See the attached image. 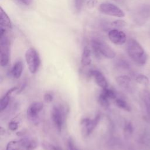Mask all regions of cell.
Masks as SVG:
<instances>
[{"mask_svg":"<svg viewBox=\"0 0 150 150\" xmlns=\"http://www.w3.org/2000/svg\"><path fill=\"white\" fill-rule=\"evenodd\" d=\"M18 88L17 87H13L8 90L5 94L1 98L0 101V110L1 111L5 110L9 105L10 99L11 97L12 94L14 93L17 91Z\"/></svg>","mask_w":150,"mask_h":150,"instance_id":"4fadbf2b","label":"cell"},{"mask_svg":"<svg viewBox=\"0 0 150 150\" xmlns=\"http://www.w3.org/2000/svg\"><path fill=\"white\" fill-rule=\"evenodd\" d=\"M12 25L11 21L6 14L5 11H4L2 7L0 8V29L5 30L12 29Z\"/></svg>","mask_w":150,"mask_h":150,"instance_id":"7c38bea8","label":"cell"},{"mask_svg":"<svg viewBox=\"0 0 150 150\" xmlns=\"http://www.w3.org/2000/svg\"><path fill=\"white\" fill-rule=\"evenodd\" d=\"M84 1V0H75L74 1V8L77 12H79L81 10L83 5Z\"/></svg>","mask_w":150,"mask_h":150,"instance_id":"cb8c5ba5","label":"cell"},{"mask_svg":"<svg viewBox=\"0 0 150 150\" xmlns=\"http://www.w3.org/2000/svg\"><path fill=\"white\" fill-rule=\"evenodd\" d=\"M50 149V150H60V149H59L58 148H57V147H56V146H50V148H49Z\"/></svg>","mask_w":150,"mask_h":150,"instance_id":"f546056e","label":"cell"},{"mask_svg":"<svg viewBox=\"0 0 150 150\" xmlns=\"http://www.w3.org/2000/svg\"><path fill=\"white\" fill-rule=\"evenodd\" d=\"M67 147H68V150H79L71 139H69L68 141Z\"/></svg>","mask_w":150,"mask_h":150,"instance_id":"4316f807","label":"cell"},{"mask_svg":"<svg viewBox=\"0 0 150 150\" xmlns=\"http://www.w3.org/2000/svg\"><path fill=\"white\" fill-rule=\"evenodd\" d=\"M52 120L59 131H60L63 128L64 122V112L63 110L57 106H54L51 111Z\"/></svg>","mask_w":150,"mask_h":150,"instance_id":"52a82bcc","label":"cell"},{"mask_svg":"<svg viewBox=\"0 0 150 150\" xmlns=\"http://www.w3.org/2000/svg\"><path fill=\"white\" fill-rule=\"evenodd\" d=\"M142 97L145 107L146 117L148 120L150 121V94L147 91H144Z\"/></svg>","mask_w":150,"mask_h":150,"instance_id":"e0dca14e","label":"cell"},{"mask_svg":"<svg viewBox=\"0 0 150 150\" xmlns=\"http://www.w3.org/2000/svg\"><path fill=\"white\" fill-rule=\"evenodd\" d=\"M43 108V104L40 102H34L32 103L27 110L28 118L30 120H36Z\"/></svg>","mask_w":150,"mask_h":150,"instance_id":"9c48e42d","label":"cell"},{"mask_svg":"<svg viewBox=\"0 0 150 150\" xmlns=\"http://www.w3.org/2000/svg\"><path fill=\"white\" fill-rule=\"evenodd\" d=\"M25 60L31 73H35L39 69L40 63L39 55L33 47L29 48L25 53Z\"/></svg>","mask_w":150,"mask_h":150,"instance_id":"277c9868","label":"cell"},{"mask_svg":"<svg viewBox=\"0 0 150 150\" xmlns=\"http://www.w3.org/2000/svg\"><path fill=\"white\" fill-rule=\"evenodd\" d=\"M23 69V67L22 62L20 60L16 62L13 65L11 70V74L12 76L16 79L20 78L22 74Z\"/></svg>","mask_w":150,"mask_h":150,"instance_id":"5bb4252c","label":"cell"},{"mask_svg":"<svg viewBox=\"0 0 150 150\" xmlns=\"http://www.w3.org/2000/svg\"><path fill=\"white\" fill-rule=\"evenodd\" d=\"M108 36L111 42L117 45H123L127 40L125 33L115 29L110 30L108 33Z\"/></svg>","mask_w":150,"mask_h":150,"instance_id":"ba28073f","label":"cell"},{"mask_svg":"<svg viewBox=\"0 0 150 150\" xmlns=\"http://www.w3.org/2000/svg\"><path fill=\"white\" fill-rule=\"evenodd\" d=\"M91 47L94 56L97 58L103 56L108 59H113L116 55L114 50L109 45L98 39L91 40Z\"/></svg>","mask_w":150,"mask_h":150,"instance_id":"7a4b0ae2","label":"cell"},{"mask_svg":"<svg viewBox=\"0 0 150 150\" xmlns=\"http://www.w3.org/2000/svg\"><path fill=\"white\" fill-rule=\"evenodd\" d=\"M8 128L11 131H16L18 128V122L15 121H11L9 122L8 124Z\"/></svg>","mask_w":150,"mask_h":150,"instance_id":"d4e9b609","label":"cell"},{"mask_svg":"<svg viewBox=\"0 0 150 150\" xmlns=\"http://www.w3.org/2000/svg\"><path fill=\"white\" fill-rule=\"evenodd\" d=\"M29 139H22L18 141H11L9 142L6 146V150H21L26 149Z\"/></svg>","mask_w":150,"mask_h":150,"instance_id":"8fae6325","label":"cell"},{"mask_svg":"<svg viewBox=\"0 0 150 150\" xmlns=\"http://www.w3.org/2000/svg\"><path fill=\"white\" fill-rule=\"evenodd\" d=\"M6 32L0 29V64L2 67L6 66L10 60V42Z\"/></svg>","mask_w":150,"mask_h":150,"instance_id":"3957f363","label":"cell"},{"mask_svg":"<svg viewBox=\"0 0 150 150\" xmlns=\"http://www.w3.org/2000/svg\"><path fill=\"white\" fill-rule=\"evenodd\" d=\"M18 3L24 5H29L32 4V0H15Z\"/></svg>","mask_w":150,"mask_h":150,"instance_id":"f1b7e54d","label":"cell"},{"mask_svg":"<svg viewBox=\"0 0 150 150\" xmlns=\"http://www.w3.org/2000/svg\"><path fill=\"white\" fill-rule=\"evenodd\" d=\"M111 25L115 28H122L126 25V22L123 20H116L111 23Z\"/></svg>","mask_w":150,"mask_h":150,"instance_id":"603a6c76","label":"cell"},{"mask_svg":"<svg viewBox=\"0 0 150 150\" xmlns=\"http://www.w3.org/2000/svg\"><path fill=\"white\" fill-rule=\"evenodd\" d=\"M90 74L93 77L96 83L102 89L108 87V82L104 74L97 70H92L90 71Z\"/></svg>","mask_w":150,"mask_h":150,"instance_id":"30bf717a","label":"cell"},{"mask_svg":"<svg viewBox=\"0 0 150 150\" xmlns=\"http://www.w3.org/2000/svg\"><path fill=\"white\" fill-rule=\"evenodd\" d=\"M115 104L120 108L127 111H130L131 108L129 104L122 98H118L115 99Z\"/></svg>","mask_w":150,"mask_h":150,"instance_id":"ac0fdd59","label":"cell"},{"mask_svg":"<svg viewBox=\"0 0 150 150\" xmlns=\"http://www.w3.org/2000/svg\"><path fill=\"white\" fill-rule=\"evenodd\" d=\"M133 130L134 129H133V126L132 123L130 122L127 123L124 128V132L125 136L127 138L130 137V135H131V134L133 132Z\"/></svg>","mask_w":150,"mask_h":150,"instance_id":"44dd1931","label":"cell"},{"mask_svg":"<svg viewBox=\"0 0 150 150\" xmlns=\"http://www.w3.org/2000/svg\"><path fill=\"white\" fill-rule=\"evenodd\" d=\"M117 83L125 89H129L131 87V79L127 75H121L115 79Z\"/></svg>","mask_w":150,"mask_h":150,"instance_id":"2e32d148","label":"cell"},{"mask_svg":"<svg viewBox=\"0 0 150 150\" xmlns=\"http://www.w3.org/2000/svg\"><path fill=\"white\" fill-rule=\"evenodd\" d=\"M91 63V50L87 47L85 46L83 50L81 57V64L83 66L86 67L89 66Z\"/></svg>","mask_w":150,"mask_h":150,"instance_id":"9a60e30c","label":"cell"},{"mask_svg":"<svg viewBox=\"0 0 150 150\" xmlns=\"http://www.w3.org/2000/svg\"><path fill=\"white\" fill-rule=\"evenodd\" d=\"M101 92L103 94H104L110 100L111 99H115L116 98V94L114 92V91H113L112 90L110 89L107 87L105 88H103Z\"/></svg>","mask_w":150,"mask_h":150,"instance_id":"7402d4cb","label":"cell"},{"mask_svg":"<svg viewBox=\"0 0 150 150\" xmlns=\"http://www.w3.org/2000/svg\"><path fill=\"white\" fill-rule=\"evenodd\" d=\"M129 57L138 65L143 66L147 60V55L141 45L135 39H129L127 45Z\"/></svg>","mask_w":150,"mask_h":150,"instance_id":"6da1fadb","label":"cell"},{"mask_svg":"<svg viewBox=\"0 0 150 150\" xmlns=\"http://www.w3.org/2000/svg\"><path fill=\"white\" fill-rule=\"evenodd\" d=\"M110 98H108L102 92L100 94L98 98L99 104L104 108H107L110 105Z\"/></svg>","mask_w":150,"mask_h":150,"instance_id":"d6986e66","label":"cell"},{"mask_svg":"<svg viewBox=\"0 0 150 150\" xmlns=\"http://www.w3.org/2000/svg\"><path fill=\"white\" fill-rule=\"evenodd\" d=\"M135 80L137 83L143 85H147L149 84V82L148 77L142 74H139L137 75L135 77Z\"/></svg>","mask_w":150,"mask_h":150,"instance_id":"ffe728a7","label":"cell"},{"mask_svg":"<svg viewBox=\"0 0 150 150\" xmlns=\"http://www.w3.org/2000/svg\"><path fill=\"white\" fill-rule=\"evenodd\" d=\"M99 11L103 14L115 16L117 18H123L125 13L117 5L111 3L101 4L99 6Z\"/></svg>","mask_w":150,"mask_h":150,"instance_id":"8992f818","label":"cell"},{"mask_svg":"<svg viewBox=\"0 0 150 150\" xmlns=\"http://www.w3.org/2000/svg\"><path fill=\"white\" fill-rule=\"evenodd\" d=\"M43 98H44V100L47 102V103H50L53 100V96L49 93H46L44 95V97H43Z\"/></svg>","mask_w":150,"mask_h":150,"instance_id":"83f0119b","label":"cell"},{"mask_svg":"<svg viewBox=\"0 0 150 150\" xmlns=\"http://www.w3.org/2000/svg\"><path fill=\"white\" fill-rule=\"evenodd\" d=\"M101 115L100 114H97L93 119L84 118L81 120L80 125L81 127V131L85 137H87L92 133L94 128L98 124Z\"/></svg>","mask_w":150,"mask_h":150,"instance_id":"5b68a950","label":"cell"},{"mask_svg":"<svg viewBox=\"0 0 150 150\" xmlns=\"http://www.w3.org/2000/svg\"><path fill=\"white\" fill-rule=\"evenodd\" d=\"M97 3V0H88L87 2V6L88 8H93L96 7Z\"/></svg>","mask_w":150,"mask_h":150,"instance_id":"484cf974","label":"cell"}]
</instances>
